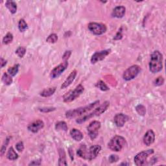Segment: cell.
I'll list each match as a JSON object with an SVG mask.
<instances>
[{
  "instance_id": "6da1fadb",
  "label": "cell",
  "mask_w": 166,
  "mask_h": 166,
  "mask_svg": "<svg viewBox=\"0 0 166 166\" xmlns=\"http://www.w3.org/2000/svg\"><path fill=\"white\" fill-rule=\"evenodd\" d=\"M99 103H100V101L97 100L94 103H91L88 104V105L85 107H81L77 108L67 110L65 114L66 117L68 119L75 118H77V117H81L84 114H86L87 112L91 111V110L93 108H94L98 104H99Z\"/></svg>"
},
{
  "instance_id": "7a4b0ae2",
  "label": "cell",
  "mask_w": 166,
  "mask_h": 166,
  "mask_svg": "<svg viewBox=\"0 0 166 166\" xmlns=\"http://www.w3.org/2000/svg\"><path fill=\"white\" fill-rule=\"evenodd\" d=\"M149 66V71L152 73H156L162 71L163 68V55L159 51H155L151 54Z\"/></svg>"
},
{
  "instance_id": "3957f363",
  "label": "cell",
  "mask_w": 166,
  "mask_h": 166,
  "mask_svg": "<svg viewBox=\"0 0 166 166\" xmlns=\"http://www.w3.org/2000/svg\"><path fill=\"white\" fill-rule=\"evenodd\" d=\"M109 107H110V102L108 101H104L99 107L96 108L94 111L91 112L90 114L84 115L83 116H81V117H80V118H77L76 119V122L78 124H82L83 123L88 121V119L94 118V117L101 115L102 114L104 113L107 111Z\"/></svg>"
},
{
  "instance_id": "277c9868",
  "label": "cell",
  "mask_w": 166,
  "mask_h": 166,
  "mask_svg": "<svg viewBox=\"0 0 166 166\" xmlns=\"http://www.w3.org/2000/svg\"><path fill=\"white\" fill-rule=\"evenodd\" d=\"M127 145V141L125 138L119 135L114 136L108 144V148L114 152H119Z\"/></svg>"
},
{
  "instance_id": "5b68a950",
  "label": "cell",
  "mask_w": 166,
  "mask_h": 166,
  "mask_svg": "<svg viewBox=\"0 0 166 166\" xmlns=\"http://www.w3.org/2000/svg\"><path fill=\"white\" fill-rule=\"evenodd\" d=\"M84 91V88L82 84H79L77 87L73 90L67 92L63 97V101L64 103H71L75 100L81 95Z\"/></svg>"
},
{
  "instance_id": "8992f818",
  "label": "cell",
  "mask_w": 166,
  "mask_h": 166,
  "mask_svg": "<svg viewBox=\"0 0 166 166\" xmlns=\"http://www.w3.org/2000/svg\"><path fill=\"white\" fill-rule=\"evenodd\" d=\"M88 29L94 35H102L105 33L107 30V27L105 24L91 22L88 25Z\"/></svg>"
},
{
  "instance_id": "52a82bcc",
  "label": "cell",
  "mask_w": 166,
  "mask_h": 166,
  "mask_svg": "<svg viewBox=\"0 0 166 166\" xmlns=\"http://www.w3.org/2000/svg\"><path fill=\"white\" fill-rule=\"evenodd\" d=\"M141 71V67L138 65H132L124 71L123 74V78L127 81L136 78Z\"/></svg>"
},
{
  "instance_id": "ba28073f",
  "label": "cell",
  "mask_w": 166,
  "mask_h": 166,
  "mask_svg": "<svg viewBox=\"0 0 166 166\" xmlns=\"http://www.w3.org/2000/svg\"><path fill=\"white\" fill-rule=\"evenodd\" d=\"M155 152L153 149L144 151L139 152L134 157V163L137 166H141L145 164L147 159L148 157Z\"/></svg>"
},
{
  "instance_id": "9c48e42d",
  "label": "cell",
  "mask_w": 166,
  "mask_h": 166,
  "mask_svg": "<svg viewBox=\"0 0 166 166\" xmlns=\"http://www.w3.org/2000/svg\"><path fill=\"white\" fill-rule=\"evenodd\" d=\"M101 123L99 121H91L88 127H87V131L88 136L91 140H95L99 133V130L101 128Z\"/></svg>"
},
{
  "instance_id": "30bf717a",
  "label": "cell",
  "mask_w": 166,
  "mask_h": 166,
  "mask_svg": "<svg viewBox=\"0 0 166 166\" xmlns=\"http://www.w3.org/2000/svg\"><path fill=\"white\" fill-rule=\"evenodd\" d=\"M110 53H111V50H110V49L102 50L100 51H97L91 56L90 62L92 64H95L99 62V61L104 60Z\"/></svg>"
},
{
  "instance_id": "8fae6325",
  "label": "cell",
  "mask_w": 166,
  "mask_h": 166,
  "mask_svg": "<svg viewBox=\"0 0 166 166\" xmlns=\"http://www.w3.org/2000/svg\"><path fill=\"white\" fill-rule=\"evenodd\" d=\"M67 66H68V63H67V61H64L63 63L55 67V68H53L51 70L50 73L51 78V79L58 78L67 69Z\"/></svg>"
},
{
  "instance_id": "7c38bea8",
  "label": "cell",
  "mask_w": 166,
  "mask_h": 166,
  "mask_svg": "<svg viewBox=\"0 0 166 166\" xmlns=\"http://www.w3.org/2000/svg\"><path fill=\"white\" fill-rule=\"evenodd\" d=\"M44 127V123L42 120L38 119L34 121L31 123H30L27 129L29 131L33 133H37L42 128Z\"/></svg>"
},
{
  "instance_id": "4fadbf2b",
  "label": "cell",
  "mask_w": 166,
  "mask_h": 166,
  "mask_svg": "<svg viewBox=\"0 0 166 166\" xmlns=\"http://www.w3.org/2000/svg\"><path fill=\"white\" fill-rule=\"evenodd\" d=\"M101 151V147L99 145H94L91 146L89 149H88L87 154V160L91 161L92 160L95 159L99 153Z\"/></svg>"
},
{
  "instance_id": "5bb4252c",
  "label": "cell",
  "mask_w": 166,
  "mask_h": 166,
  "mask_svg": "<svg viewBox=\"0 0 166 166\" xmlns=\"http://www.w3.org/2000/svg\"><path fill=\"white\" fill-rule=\"evenodd\" d=\"M128 117L123 113H119L115 114L114 118V122L118 127H123L125 123L128 121Z\"/></svg>"
},
{
  "instance_id": "9a60e30c",
  "label": "cell",
  "mask_w": 166,
  "mask_h": 166,
  "mask_svg": "<svg viewBox=\"0 0 166 166\" xmlns=\"http://www.w3.org/2000/svg\"><path fill=\"white\" fill-rule=\"evenodd\" d=\"M155 134L154 132V131L151 130V129L147 131V132L145 134L143 138L144 144L147 146H150L155 142Z\"/></svg>"
},
{
  "instance_id": "2e32d148",
  "label": "cell",
  "mask_w": 166,
  "mask_h": 166,
  "mask_svg": "<svg viewBox=\"0 0 166 166\" xmlns=\"http://www.w3.org/2000/svg\"><path fill=\"white\" fill-rule=\"evenodd\" d=\"M77 75V70H73L70 74L69 75V76L66 78V79L64 81V82L63 83V84L61 85V89H65L66 88H67L68 87L72 84V83L74 81L75 79L76 78V76Z\"/></svg>"
},
{
  "instance_id": "e0dca14e",
  "label": "cell",
  "mask_w": 166,
  "mask_h": 166,
  "mask_svg": "<svg viewBox=\"0 0 166 166\" xmlns=\"http://www.w3.org/2000/svg\"><path fill=\"white\" fill-rule=\"evenodd\" d=\"M126 8L124 6H117L114 9L112 13V16L114 18H121L125 14Z\"/></svg>"
},
{
  "instance_id": "ac0fdd59",
  "label": "cell",
  "mask_w": 166,
  "mask_h": 166,
  "mask_svg": "<svg viewBox=\"0 0 166 166\" xmlns=\"http://www.w3.org/2000/svg\"><path fill=\"white\" fill-rule=\"evenodd\" d=\"M70 136L71 137L76 141H81L83 138V133L77 128H72L70 131Z\"/></svg>"
},
{
  "instance_id": "d6986e66",
  "label": "cell",
  "mask_w": 166,
  "mask_h": 166,
  "mask_svg": "<svg viewBox=\"0 0 166 166\" xmlns=\"http://www.w3.org/2000/svg\"><path fill=\"white\" fill-rule=\"evenodd\" d=\"M87 154H88V149L87 146L84 144H82L81 147L77 149V156L83 159L87 160Z\"/></svg>"
},
{
  "instance_id": "ffe728a7",
  "label": "cell",
  "mask_w": 166,
  "mask_h": 166,
  "mask_svg": "<svg viewBox=\"0 0 166 166\" xmlns=\"http://www.w3.org/2000/svg\"><path fill=\"white\" fill-rule=\"evenodd\" d=\"M5 7L8 9L9 12L13 14H15L17 11V4L12 0H8L5 2Z\"/></svg>"
},
{
  "instance_id": "44dd1931",
  "label": "cell",
  "mask_w": 166,
  "mask_h": 166,
  "mask_svg": "<svg viewBox=\"0 0 166 166\" xmlns=\"http://www.w3.org/2000/svg\"><path fill=\"white\" fill-rule=\"evenodd\" d=\"M59 165H67V164L66 162V155L64 150L63 149H59Z\"/></svg>"
},
{
  "instance_id": "7402d4cb",
  "label": "cell",
  "mask_w": 166,
  "mask_h": 166,
  "mask_svg": "<svg viewBox=\"0 0 166 166\" xmlns=\"http://www.w3.org/2000/svg\"><path fill=\"white\" fill-rule=\"evenodd\" d=\"M56 90H57L56 87L48 88L44 89V90H42L40 93V95L42 97H50L55 94V92L56 91Z\"/></svg>"
},
{
  "instance_id": "603a6c76",
  "label": "cell",
  "mask_w": 166,
  "mask_h": 166,
  "mask_svg": "<svg viewBox=\"0 0 166 166\" xmlns=\"http://www.w3.org/2000/svg\"><path fill=\"white\" fill-rule=\"evenodd\" d=\"M18 155L17 154V152L14 151V149H13V147H10V148L9 149L7 153V159H9V160H16L18 158Z\"/></svg>"
},
{
  "instance_id": "cb8c5ba5",
  "label": "cell",
  "mask_w": 166,
  "mask_h": 166,
  "mask_svg": "<svg viewBox=\"0 0 166 166\" xmlns=\"http://www.w3.org/2000/svg\"><path fill=\"white\" fill-rule=\"evenodd\" d=\"M2 81L4 83L5 85L9 86L13 82V80L12 77L8 73L5 72L2 75Z\"/></svg>"
},
{
  "instance_id": "d4e9b609",
  "label": "cell",
  "mask_w": 166,
  "mask_h": 166,
  "mask_svg": "<svg viewBox=\"0 0 166 166\" xmlns=\"http://www.w3.org/2000/svg\"><path fill=\"white\" fill-rule=\"evenodd\" d=\"M67 128H68V127H67V123L65 121H59L55 125V129L58 131H63L66 132L67 131Z\"/></svg>"
},
{
  "instance_id": "484cf974",
  "label": "cell",
  "mask_w": 166,
  "mask_h": 166,
  "mask_svg": "<svg viewBox=\"0 0 166 166\" xmlns=\"http://www.w3.org/2000/svg\"><path fill=\"white\" fill-rule=\"evenodd\" d=\"M18 29H19L20 31L22 33L26 31V30L28 29L27 23H26V22L24 19H20L19 20V22H18Z\"/></svg>"
},
{
  "instance_id": "4316f807",
  "label": "cell",
  "mask_w": 166,
  "mask_h": 166,
  "mask_svg": "<svg viewBox=\"0 0 166 166\" xmlns=\"http://www.w3.org/2000/svg\"><path fill=\"white\" fill-rule=\"evenodd\" d=\"M19 67H20V65L16 64L14 65L13 67H9V68L7 70V73L11 77H14L17 74L18 71H19Z\"/></svg>"
},
{
  "instance_id": "83f0119b",
  "label": "cell",
  "mask_w": 166,
  "mask_h": 166,
  "mask_svg": "<svg viewBox=\"0 0 166 166\" xmlns=\"http://www.w3.org/2000/svg\"><path fill=\"white\" fill-rule=\"evenodd\" d=\"M95 87H97V88H99V90L103 91H108L110 90V88L108 87V86L104 83V81H103L102 80H99V81L97 82V83L95 84Z\"/></svg>"
},
{
  "instance_id": "f1b7e54d",
  "label": "cell",
  "mask_w": 166,
  "mask_h": 166,
  "mask_svg": "<svg viewBox=\"0 0 166 166\" xmlns=\"http://www.w3.org/2000/svg\"><path fill=\"white\" fill-rule=\"evenodd\" d=\"M13 34L10 33H8L3 38V44L5 45H8L10 44V43L13 42Z\"/></svg>"
},
{
  "instance_id": "f546056e",
  "label": "cell",
  "mask_w": 166,
  "mask_h": 166,
  "mask_svg": "<svg viewBox=\"0 0 166 166\" xmlns=\"http://www.w3.org/2000/svg\"><path fill=\"white\" fill-rule=\"evenodd\" d=\"M15 53L20 58H23L24 57V55H25L26 53V48L23 46L18 47L16 49V50L15 51Z\"/></svg>"
},
{
  "instance_id": "4dcf8cb0",
  "label": "cell",
  "mask_w": 166,
  "mask_h": 166,
  "mask_svg": "<svg viewBox=\"0 0 166 166\" xmlns=\"http://www.w3.org/2000/svg\"><path fill=\"white\" fill-rule=\"evenodd\" d=\"M58 36L57 34L53 33L51 34L50 35H49L48 37L46 39V42L47 43H50V44H55V43H56L58 40Z\"/></svg>"
},
{
  "instance_id": "1f68e13d",
  "label": "cell",
  "mask_w": 166,
  "mask_h": 166,
  "mask_svg": "<svg viewBox=\"0 0 166 166\" xmlns=\"http://www.w3.org/2000/svg\"><path fill=\"white\" fill-rule=\"evenodd\" d=\"M11 139V137H7V138H6L4 141V142L2 146V148H1V151H0V152H1V156H3L5 152V151H6V149H7V147L10 142V140Z\"/></svg>"
},
{
  "instance_id": "d6a6232c",
  "label": "cell",
  "mask_w": 166,
  "mask_h": 166,
  "mask_svg": "<svg viewBox=\"0 0 166 166\" xmlns=\"http://www.w3.org/2000/svg\"><path fill=\"white\" fill-rule=\"evenodd\" d=\"M164 83V79L162 76L158 77L156 79H155V81H153V84L155 87H160V86L163 85Z\"/></svg>"
},
{
  "instance_id": "836d02e7",
  "label": "cell",
  "mask_w": 166,
  "mask_h": 166,
  "mask_svg": "<svg viewBox=\"0 0 166 166\" xmlns=\"http://www.w3.org/2000/svg\"><path fill=\"white\" fill-rule=\"evenodd\" d=\"M136 110L139 115L142 116H144L146 113V108L142 104H139V105H138L136 107Z\"/></svg>"
},
{
  "instance_id": "e575fe53",
  "label": "cell",
  "mask_w": 166,
  "mask_h": 166,
  "mask_svg": "<svg viewBox=\"0 0 166 166\" xmlns=\"http://www.w3.org/2000/svg\"><path fill=\"white\" fill-rule=\"evenodd\" d=\"M38 110L44 113H47V112H53L56 110V108L55 107H43V108H39Z\"/></svg>"
},
{
  "instance_id": "d590c367",
  "label": "cell",
  "mask_w": 166,
  "mask_h": 166,
  "mask_svg": "<svg viewBox=\"0 0 166 166\" xmlns=\"http://www.w3.org/2000/svg\"><path fill=\"white\" fill-rule=\"evenodd\" d=\"M16 149L18 152H22L24 150V144L23 141H19L16 144Z\"/></svg>"
},
{
  "instance_id": "8d00e7d4",
  "label": "cell",
  "mask_w": 166,
  "mask_h": 166,
  "mask_svg": "<svg viewBox=\"0 0 166 166\" xmlns=\"http://www.w3.org/2000/svg\"><path fill=\"white\" fill-rule=\"evenodd\" d=\"M119 156L118 155H111L110 156L109 158H108V160L110 163H114V162H118L119 160Z\"/></svg>"
},
{
  "instance_id": "74e56055",
  "label": "cell",
  "mask_w": 166,
  "mask_h": 166,
  "mask_svg": "<svg viewBox=\"0 0 166 166\" xmlns=\"http://www.w3.org/2000/svg\"><path fill=\"white\" fill-rule=\"evenodd\" d=\"M122 27L120 28V29L118 30V32L116 33L115 36L114 37V40H119L123 38V34H122Z\"/></svg>"
},
{
  "instance_id": "f35d334b",
  "label": "cell",
  "mask_w": 166,
  "mask_h": 166,
  "mask_svg": "<svg viewBox=\"0 0 166 166\" xmlns=\"http://www.w3.org/2000/svg\"><path fill=\"white\" fill-rule=\"evenodd\" d=\"M71 51L69 50V51H65V53H64V55H63V61H67L71 56Z\"/></svg>"
},
{
  "instance_id": "ab89813d",
  "label": "cell",
  "mask_w": 166,
  "mask_h": 166,
  "mask_svg": "<svg viewBox=\"0 0 166 166\" xmlns=\"http://www.w3.org/2000/svg\"><path fill=\"white\" fill-rule=\"evenodd\" d=\"M41 165V159L33 160L29 164V165Z\"/></svg>"
},
{
  "instance_id": "60d3db41",
  "label": "cell",
  "mask_w": 166,
  "mask_h": 166,
  "mask_svg": "<svg viewBox=\"0 0 166 166\" xmlns=\"http://www.w3.org/2000/svg\"><path fill=\"white\" fill-rule=\"evenodd\" d=\"M1 63V67H2V68H3L4 66H5L6 65H7V60H6L5 59H4L2 57L1 58V63Z\"/></svg>"
},
{
  "instance_id": "b9f144b4",
  "label": "cell",
  "mask_w": 166,
  "mask_h": 166,
  "mask_svg": "<svg viewBox=\"0 0 166 166\" xmlns=\"http://www.w3.org/2000/svg\"><path fill=\"white\" fill-rule=\"evenodd\" d=\"M68 150H69L68 151H69V155L70 156L71 160L73 161V159H74V157H73V150H72V149L71 148V147H70V148H69Z\"/></svg>"
},
{
  "instance_id": "7bdbcfd3",
  "label": "cell",
  "mask_w": 166,
  "mask_h": 166,
  "mask_svg": "<svg viewBox=\"0 0 166 166\" xmlns=\"http://www.w3.org/2000/svg\"><path fill=\"white\" fill-rule=\"evenodd\" d=\"M120 165H129V164H128V163H121Z\"/></svg>"
}]
</instances>
